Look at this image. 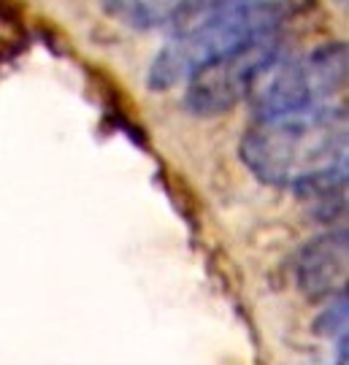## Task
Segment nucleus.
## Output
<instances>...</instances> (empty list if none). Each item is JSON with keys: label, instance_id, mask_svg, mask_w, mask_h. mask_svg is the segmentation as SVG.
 I'll list each match as a JSON object with an SVG mask.
<instances>
[{"label": "nucleus", "instance_id": "obj_1", "mask_svg": "<svg viewBox=\"0 0 349 365\" xmlns=\"http://www.w3.org/2000/svg\"><path fill=\"white\" fill-rule=\"evenodd\" d=\"M238 155L252 176L306 197H338L347 187V111L325 106L258 119Z\"/></svg>", "mask_w": 349, "mask_h": 365}, {"label": "nucleus", "instance_id": "obj_2", "mask_svg": "<svg viewBox=\"0 0 349 365\" xmlns=\"http://www.w3.org/2000/svg\"><path fill=\"white\" fill-rule=\"evenodd\" d=\"M300 0H255L246 6H231L181 22L176 36L157 52L149 66L146 84L163 92L184 84L208 60L231 52L246 41L282 33L287 22L300 11Z\"/></svg>", "mask_w": 349, "mask_h": 365}, {"label": "nucleus", "instance_id": "obj_3", "mask_svg": "<svg viewBox=\"0 0 349 365\" xmlns=\"http://www.w3.org/2000/svg\"><path fill=\"white\" fill-rule=\"evenodd\" d=\"M347 87V46L325 43L298 57H273L260 71L246 101L258 119L336 106Z\"/></svg>", "mask_w": 349, "mask_h": 365}, {"label": "nucleus", "instance_id": "obj_4", "mask_svg": "<svg viewBox=\"0 0 349 365\" xmlns=\"http://www.w3.org/2000/svg\"><path fill=\"white\" fill-rule=\"evenodd\" d=\"M282 54V33L260 36L220 54L187 78L184 108L193 117H222L246 101L260 71Z\"/></svg>", "mask_w": 349, "mask_h": 365}, {"label": "nucleus", "instance_id": "obj_5", "mask_svg": "<svg viewBox=\"0 0 349 365\" xmlns=\"http://www.w3.org/2000/svg\"><path fill=\"white\" fill-rule=\"evenodd\" d=\"M295 279L309 300L347 295V230H328L306 241L298 252Z\"/></svg>", "mask_w": 349, "mask_h": 365}, {"label": "nucleus", "instance_id": "obj_6", "mask_svg": "<svg viewBox=\"0 0 349 365\" xmlns=\"http://www.w3.org/2000/svg\"><path fill=\"white\" fill-rule=\"evenodd\" d=\"M103 6L122 25L136 30H155L181 22L190 0H103Z\"/></svg>", "mask_w": 349, "mask_h": 365}, {"label": "nucleus", "instance_id": "obj_7", "mask_svg": "<svg viewBox=\"0 0 349 365\" xmlns=\"http://www.w3.org/2000/svg\"><path fill=\"white\" fill-rule=\"evenodd\" d=\"M246 3H255V0H190L187 14H184L181 22H190V19H198V16H203V14L231 9V6H246Z\"/></svg>", "mask_w": 349, "mask_h": 365}]
</instances>
